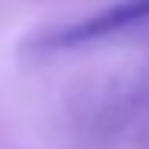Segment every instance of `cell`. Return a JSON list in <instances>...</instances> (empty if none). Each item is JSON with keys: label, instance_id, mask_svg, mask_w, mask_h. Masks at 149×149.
<instances>
[{"label": "cell", "instance_id": "cell-1", "mask_svg": "<svg viewBox=\"0 0 149 149\" xmlns=\"http://www.w3.org/2000/svg\"><path fill=\"white\" fill-rule=\"evenodd\" d=\"M140 22H149V0H119V3L94 12V15L82 18V22L70 24V28H64L52 43L55 46H79V43H88V40L107 37V33L125 31V28L140 24Z\"/></svg>", "mask_w": 149, "mask_h": 149}]
</instances>
